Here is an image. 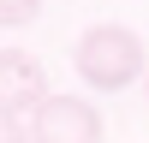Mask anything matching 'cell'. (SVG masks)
Masks as SVG:
<instances>
[{"label":"cell","mask_w":149,"mask_h":143,"mask_svg":"<svg viewBox=\"0 0 149 143\" xmlns=\"http://www.w3.org/2000/svg\"><path fill=\"white\" fill-rule=\"evenodd\" d=\"M0 143H36L30 113H6V107H0Z\"/></svg>","instance_id":"obj_5"},{"label":"cell","mask_w":149,"mask_h":143,"mask_svg":"<svg viewBox=\"0 0 149 143\" xmlns=\"http://www.w3.org/2000/svg\"><path fill=\"white\" fill-rule=\"evenodd\" d=\"M72 72L95 95H119L125 83L149 78V60H143L137 30H125V24H90L78 36V48H72Z\"/></svg>","instance_id":"obj_1"},{"label":"cell","mask_w":149,"mask_h":143,"mask_svg":"<svg viewBox=\"0 0 149 143\" xmlns=\"http://www.w3.org/2000/svg\"><path fill=\"white\" fill-rule=\"evenodd\" d=\"M143 95H149V78H143Z\"/></svg>","instance_id":"obj_6"},{"label":"cell","mask_w":149,"mask_h":143,"mask_svg":"<svg viewBox=\"0 0 149 143\" xmlns=\"http://www.w3.org/2000/svg\"><path fill=\"white\" fill-rule=\"evenodd\" d=\"M0 90H6V113H36V107L54 95L42 60L24 54V48H6V54H0Z\"/></svg>","instance_id":"obj_3"},{"label":"cell","mask_w":149,"mask_h":143,"mask_svg":"<svg viewBox=\"0 0 149 143\" xmlns=\"http://www.w3.org/2000/svg\"><path fill=\"white\" fill-rule=\"evenodd\" d=\"M36 143H107V119L90 95H48L30 113Z\"/></svg>","instance_id":"obj_2"},{"label":"cell","mask_w":149,"mask_h":143,"mask_svg":"<svg viewBox=\"0 0 149 143\" xmlns=\"http://www.w3.org/2000/svg\"><path fill=\"white\" fill-rule=\"evenodd\" d=\"M36 12H42V0H0V24L12 30H24V24H36Z\"/></svg>","instance_id":"obj_4"}]
</instances>
